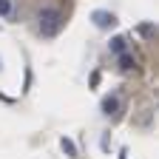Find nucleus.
<instances>
[{
  "label": "nucleus",
  "instance_id": "1",
  "mask_svg": "<svg viewBox=\"0 0 159 159\" xmlns=\"http://www.w3.org/2000/svg\"><path fill=\"white\" fill-rule=\"evenodd\" d=\"M57 26H60L57 14H54V11H48V14H46V26H43V31H46V34H54V31H57Z\"/></svg>",
  "mask_w": 159,
  "mask_h": 159
}]
</instances>
